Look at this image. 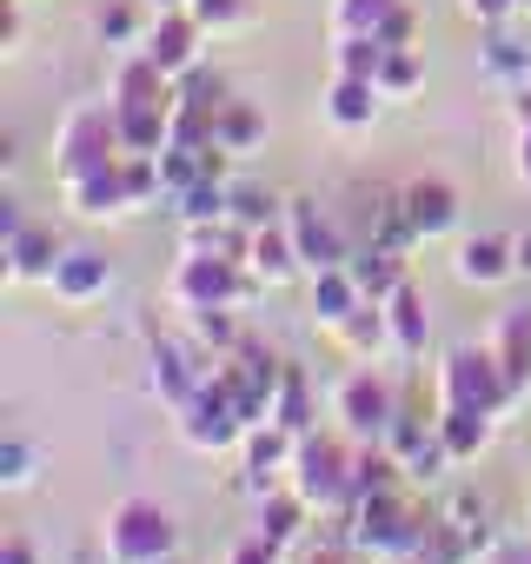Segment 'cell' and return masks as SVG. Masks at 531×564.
<instances>
[{"label":"cell","mask_w":531,"mask_h":564,"mask_svg":"<svg viewBox=\"0 0 531 564\" xmlns=\"http://www.w3.org/2000/svg\"><path fill=\"white\" fill-rule=\"evenodd\" d=\"M346 518H353V524H346V544L366 551L372 564H412L419 544L432 538V518H425L419 505H405L399 491H372V498H359Z\"/></svg>","instance_id":"6da1fadb"},{"label":"cell","mask_w":531,"mask_h":564,"mask_svg":"<svg viewBox=\"0 0 531 564\" xmlns=\"http://www.w3.org/2000/svg\"><path fill=\"white\" fill-rule=\"evenodd\" d=\"M252 293H266L246 259H219V252H180L173 279H166V300L180 313H213V306H246Z\"/></svg>","instance_id":"7a4b0ae2"},{"label":"cell","mask_w":531,"mask_h":564,"mask_svg":"<svg viewBox=\"0 0 531 564\" xmlns=\"http://www.w3.org/2000/svg\"><path fill=\"white\" fill-rule=\"evenodd\" d=\"M100 551L107 564H166L180 551V524L153 498H120L100 524Z\"/></svg>","instance_id":"3957f363"},{"label":"cell","mask_w":531,"mask_h":564,"mask_svg":"<svg viewBox=\"0 0 531 564\" xmlns=\"http://www.w3.org/2000/svg\"><path fill=\"white\" fill-rule=\"evenodd\" d=\"M113 160H127V140H120V113H113V100H107V107H80V113L61 127V140H54V180H61V186H74L80 173L113 166Z\"/></svg>","instance_id":"277c9868"},{"label":"cell","mask_w":531,"mask_h":564,"mask_svg":"<svg viewBox=\"0 0 531 564\" xmlns=\"http://www.w3.org/2000/svg\"><path fill=\"white\" fill-rule=\"evenodd\" d=\"M518 392H511V379H505V366H498V352L491 346H458V352H445V366H438V405H472V412H505Z\"/></svg>","instance_id":"5b68a950"},{"label":"cell","mask_w":531,"mask_h":564,"mask_svg":"<svg viewBox=\"0 0 531 564\" xmlns=\"http://www.w3.org/2000/svg\"><path fill=\"white\" fill-rule=\"evenodd\" d=\"M280 379H286V366L273 359V352H259L252 339L239 346V352H226V359H213V386L232 399V412L246 419V425H266L273 419V399H280Z\"/></svg>","instance_id":"8992f818"},{"label":"cell","mask_w":531,"mask_h":564,"mask_svg":"<svg viewBox=\"0 0 531 564\" xmlns=\"http://www.w3.org/2000/svg\"><path fill=\"white\" fill-rule=\"evenodd\" d=\"M293 491L313 511H353V452L339 438L306 432L300 452H293Z\"/></svg>","instance_id":"52a82bcc"},{"label":"cell","mask_w":531,"mask_h":564,"mask_svg":"<svg viewBox=\"0 0 531 564\" xmlns=\"http://www.w3.org/2000/svg\"><path fill=\"white\" fill-rule=\"evenodd\" d=\"M333 412L346 419V432L353 438H379L386 445V432H392V419H399V386L386 379V372H353V379H339V392H333Z\"/></svg>","instance_id":"ba28073f"},{"label":"cell","mask_w":531,"mask_h":564,"mask_svg":"<svg viewBox=\"0 0 531 564\" xmlns=\"http://www.w3.org/2000/svg\"><path fill=\"white\" fill-rule=\"evenodd\" d=\"M173 419H180V438H186L193 452H232V445L246 438V419L232 412V399H226L213 379H206V386L193 392V405H180Z\"/></svg>","instance_id":"9c48e42d"},{"label":"cell","mask_w":531,"mask_h":564,"mask_svg":"<svg viewBox=\"0 0 531 564\" xmlns=\"http://www.w3.org/2000/svg\"><path fill=\"white\" fill-rule=\"evenodd\" d=\"M199 41H206V28H199L186 8H166V14H153V28L140 34V54H147L166 80H180V74L199 67Z\"/></svg>","instance_id":"30bf717a"},{"label":"cell","mask_w":531,"mask_h":564,"mask_svg":"<svg viewBox=\"0 0 531 564\" xmlns=\"http://www.w3.org/2000/svg\"><path fill=\"white\" fill-rule=\"evenodd\" d=\"M206 379H213V372L199 366V352H193L186 339H160V346H153V372H147V392H153L166 412L193 405V392H199Z\"/></svg>","instance_id":"8fae6325"},{"label":"cell","mask_w":531,"mask_h":564,"mask_svg":"<svg viewBox=\"0 0 531 564\" xmlns=\"http://www.w3.org/2000/svg\"><path fill=\"white\" fill-rule=\"evenodd\" d=\"M41 286H47L61 306H94V300L113 286V265H107V252H94V246H67Z\"/></svg>","instance_id":"7c38bea8"},{"label":"cell","mask_w":531,"mask_h":564,"mask_svg":"<svg viewBox=\"0 0 531 564\" xmlns=\"http://www.w3.org/2000/svg\"><path fill=\"white\" fill-rule=\"evenodd\" d=\"M286 226H293V246H300L306 272H333V265H346V259H353L346 232H339L313 199H286Z\"/></svg>","instance_id":"4fadbf2b"},{"label":"cell","mask_w":531,"mask_h":564,"mask_svg":"<svg viewBox=\"0 0 531 564\" xmlns=\"http://www.w3.org/2000/svg\"><path fill=\"white\" fill-rule=\"evenodd\" d=\"M239 452H246V491H252V498H266L280 471H293L300 432H286V425H273V419H266V425H246Z\"/></svg>","instance_id":"5bb4252c"},{"label":"cell","mask_w":531,"mask_h":564,"mask_svg":"<svg viewBox=\"0 0 531 564\" xmlns=\"http://www.w3.org/2000/svg\"><path fill=\"white\" fill-rule=\"evenodd\" d=\"M67 193V206L80 213V219H107V213H133V180H127V160H113V166H94V173H80L74 186H61Z\"/></svg>","instance_id":"9a60e30c"},{"label":"cell","mask_w":531,"mask_h":564,"mask_svg":"<svg viewBox=\"0 0 531 564\" xmlns=\"http://www.w3.org/2000/svg\"><path fill=\"white\" fill-rule=\"evenodd\" d=\"M399 206H405L412 239H445L458 226V186H445V180H412L399 193Z\"/></svg>","instance_id":"2e32d148"},{"label":"cell","mask_w":531,"mask_h":564,"mask_svg":"<svg viewBox=\"0 0 531 564\" xmlns=\"http://www.w3.org/2000/svg\"><path fill=\"white\" fill-rule=\"evenodd\" d=\"M246 265H252V279H259L266 293L286 286V279H300L306 259H300V246H293V226H286V219H280V226H259L252 246H246Z\"/></svg>","instance_id":"e0dca14e"},{"label":"cell","mask_w":531,"mask_h":564,"mask_svg":"<svg viewBox=\"0 0 531 564\" xmlns=\"http://www.w3.org/2000/svg\"><path fill=\"white\" fill-rule=\"evenodd\" d=\"M452 272L465 279V286H505V279H511V272H524V265H518V246H511V239L485 232V239H465V246H458Z\"/></svg>","instance_id":"ac0fdd59"},{"label":"cell","mask_w":531,"mask_h":564,"mask_svg":"<svg viewBox=\"0 0 531 564\" xmlns=\"http://www.w3.org/2000/svg\"><path fill=\"white\" fill-rule=\"evenodd\" d=\"M379 80H359V74H333V94H326V120L339 127V133H359V127H372L379 120Z\"/></svg>","instance_id":"d6986e66"},{"label":"cell","mask_w":531,"mask_h":564,"mask_svg":"<svg viewBox=\"0 0 531 564\" xmlns=\"http://www.w3.org/2000/svg\"><path fill=\"white\" fill-rule=\"evenodd\" d=\"M491 352H498V366H505L511 392L524 399V386H531V306H511V313H498Z\"/></svg>","instance_id":"ffe728a7"},{"label":"cell","mask_w":531,"mask_h":564,"mask_svg":"<svg viewBox=\"0 0 531 564\" xmlns=\"http://www.w3.org/2000/svg\"><path fill=\"white\" fill-rule=\"evenodd\" d=\"M0 259H8V279H47L61 246L41 226H14V232H0Z\"/></svg>","instance_id":"44dd1931"},{"label":"cell","mask_w":531,"mask_h":564,"mask_svg":"<svg viewBox=\"0 0 531 564\" xmlns=\"http://www.w3.org/2000/svg\"><path fill=\"white\" fill-rule=\"evenodd\" d=\"M359 306H366V293H359V279H353L346 265L313 272V319H319V326H333V333H339Z\"/></svg>","instance_id":"7402d4cb"},{"label":"cell","mask_w":531,"mask_h":564,"mask_svg":"<svg viewBox=\"0 0 531 564\" xmlns=\"http://www.w3.org/2000/svg\"><path fill=\"white\" fill-rule=\"evenodd\" d=\"M386 326H392V359H419L425 352V293L412 286V279L386 300Z\"/></svg>","instance_id":"603a6c76"},{"label":"cell","mask_w":531,"mask_h":564,"mask_svg":"<svg viewBox=\"0 0 531 564\" xmlns=\"http://www.w3.org/2000/svg\"><path fill=\"white\" fill-rule=\"evenodd\" d=\"M346 272L359 279L366 300H392V293L405 286V259H399L392 246H359V252L346 259Z\"/></svg>","instance_id":"cb8c5ba5"},{"label":"cell","mask_w":531,"mask_h":564,"mask_svg":"<svg viewBox=\"0 0 531 564\" xmlns=\"http://www.w3.org/2000/svg\"><path fill=\"white\" fill-rule=\"evenodd\" d=\"M438 438H445V452L465 465V458H478L485 445H491V412H472V405H438Z\"/></svg>","instance_id":"d4e9b609"},{"label":"cell","mask_w":531,"mask_h":564,"mask_svg":"<svg viewBox=\"0 0 531 564\" xmlns=\"http://www.w3.org/2000/svg\"><path fill=\"white\" fill-rule=\"evenodd\" d=\"M306 511H313V505H306L293 485H286V491H266V498H259V538L286 551V544L306 531Z\"/></svg>","instance_id":"484cf974"},{"label":"cell","mask_w":531,"mask_h":564,"mask_svg":"<svg viewBox=\"0 0 531 564\" xmlns=\"http://www.w3.org/2000/svg\"><path fill=\"white\" fill-rule=\"evenodd\" d=\"M113 100H120V107H173V80H166L147 54H133V61L120 67V80H113Z\"/></svg>","instance_id":"4316f807"},{"label":"cell","mask_w":531,"mask_h":564,"mask_svg":"<svg viewBox=\"0 0 531 564\" xmlns=\"http://www.w3.org/2000/svg\"><path fill=\"white\" fill-rule=\"evenodd\" d=\"M113 113H120L127 153H160L166 133H173V107H120V100H113Z\"/></svg>","instance_id":"83f0119b"},{"label":"cell","mask_w":531,"mask_h":564,"mask_svg":"<svg viewBox=\"0 0 531 564\" xmlns=\"http://www.w3.org/2000/svg\"><path fill=\"white\" fill-rule=\"evenodd\" d=\"M259 140H266V113H259V107L226 100V107L213 113V147H226V153H252Z\"/></svg>","instance_id":"f1b7e54d"},{"label":"cell","mask_w":531,"mask_h":564,"mask_svg":"<svg viewBox=\"0 0 531 564\" xmlns=\"http://www.w3.org/2000/svg\"><path fill=\"white\" fill-rule=\"evenodd\" d=\"M226 206H232V186H219V180H199V186H186V193H173V199H166V213H173L180 226H206V219H232Z\"/></svg>","instance_id":"f546056e"},{"label":"cell","mask_w":531,"mask_h":564,"mask_svg":"<svg viewBox=\"0 0 531 564\" xmlns=\"http://www.w3.org/2000/svg\"><path fill=\"white\" fill-rule=\"evenodd\" d=\"M339 339H346L353 352H372V359H379V352H392V326H386V300H366V306H359V313H353V319L339 326Z\"/></svg>","instance_id":"4dcf8cb0"},{"label":"cell","mask_w":531,"mask_h":564,"mask_svg":"<svg viewBox=\"0 0 531 564\" xmlns=\"http://www.w3.org/2000/svg\"><path fill=\"white\" fill-rule=\"evenodd\" d=\"M405 8V0H333V34H379L392 14Z\"/></svg>","instance_id":"1f68e13d"},{"label":"cell","mask_w":531,"mask_h":564,"mask_svg":"<svg viewBox=\"0 0 531 564\" xmlns=\"http://www.w3.org/2000/svg\"><path fill=\"white\" fill-rule=\"evenodd\" d=\"M372 80H379V94H386V100H405V94L425 80L419 47H386V61H379V74H372Z\"/></svg>","instance_id":"d6a6232c"},{"label":"cell","mask_w":531,"mask_h":564,"mask_svg":"<svg viewBox=\"0 0 531 564\" xmlns=\"http://www.w3.org/2000/svg\"><path fill=\"white\" fill-rule=\"evenodd\" d=\"M273 425H286V432H313V392H306V379L286 366V379H280V399H273Z\"/></svg>","instance_id":"836d02e7"},{"label":"cell","mask_w":531,"mask_h":564,"mask_svg":"<svg viewBox=\"0 0 531 564\" xmlns=\"http://www.w3.org/2000/svg\"><path fill=\"white\" fill-rule=\"evenodd\" d=\"M246 232H259V226H280L286 219V199H273L266 186H232V206H226Z\"/></svg>","instance_id":"e575fe53"},{"label":"cell","mask_w":531,"mask_h":564,"mask_svg":"<svg viewBox=\"0 0 531 564\" xmlns=\"http://www.w3.org/2000/svg\"><path fill=\"white\" fill-rule=\"evenodd\" d=\"M379 61H386V41H379V34H346V41L333 47V67H339V74H359V80H372Z\"/></svg>","instance_id":"d590c367"},{"label":"cell","mask_w":531,"mask_h":564,"mask_svg":"<svg viewBox=\"0 0 531 564\" xmlns=\"http://www.w3.org/2000/svg\"><path fill=\"white\" fill-rule=\"evenodd\" d=\"M193 333H199V346H213L219 359L246 346V333L232 326V306H213V313H193Z\"/></svg>","instance_id":"8d00e7d4"},{"label":"cell","mask_w":531,"mask_h":564,"mask_svg":"<svg viewBox=\"0 0 531 564\" xmlns=\"http://www.w3.org/2000/svg\"><path fill=\"white\" fill-rule=\"evenodd\" d=\"M186 14H193L206 34H226V28H246V21H252V0H186Z\"/></svg>","instance_id":"74e56055"},{"label":"cell","mask_w":531,"mask_h":564,"mask_svg":"<svg viewBox=\"0 0 531 564\" xmlns=\"http://www.w3.org/2000/svg\"><path fill=\"white\" fill-rule=\"evenodd\" d=\"M478 61H485L491 80H518V74H524V47H518L511 34H498V28H491V41L478 47Z\"/></svg>","instance_id":"f35d334b"},{"label":"cell","mask_w":531,"mask_h":564,"mask_svg":"<svg viewBox=\"0 0 531 564\" xmlns=\"http://www.w3.org/2000/svg\"><path fill=\"white\" fill-rule=\"evenodd\" d=\"M0 485H8V491H28V485H34V445H28V438H8V445H0Z\"/></svg>","instance_id":"ab89813d"},{"label":"cell","mask_w":531,"mask_h":564,"mask_svg":"<svg viewBox=\"0 0 531 564\" xmlns=\"http://www.w3.org/2000/svg\"><path fill=\"white\" fill-rule=\"evenodd\" d=\"M458 8H465V21H478V28L491 34V28H505V21L524 8V0H458Z\"/></svg>","instance_id":"60d3db41"},{"label":"cell","mask_w":531,"mask_h":564,"mask_svg":"<svg viewBox=\"0 0 531 564\" xmlns=\"http://www.w3.org/2000/svg\"><path fill=\"white\" fill-rule=\"evenodd\" d=\"M511 113H518V180L531 186V94H518Z\"/></svg>","instance_id":"b9f144b4"},{"label":"cell","mask_w":531,"mask_h":564,"mask_svg":"<svg viewBox=\"0 0 531 564\" xmlns=\"http://www.w3.org/2000/svg\"><path fill=\"white\" fill-rule=\"evenodd\" d=\"M226 564H280V544H266V538L252 531V538H239V544H232V557H226Z\"/></svg>","instance_id":"7bdbcfd3"},{"label":"cell","mask_w":531,"mask_h":564,"mask_svg":"<svg viewBox=\"0 0 531 564\" xmlns=\"http://www.w3.org/2000/svg\"><path fill=\"white\" fill-rule=\"evenodd\" d=\"M100 41L127 47V41H133V8H107V14H100Z\"/></svg>","instance_id":"ee69618b"},{"label":"cell","mask_w":531,"mask_h":564,"mask_svg":"<svg viewBox=\"0 0 531 564\" xmlns=\"http://www.w3.org/2000/svg\"><path fill=\"white\" fill-rule=\"evenodd\" d=\"M0 564H41V551H34V538H21V531H8V538H0Z\"/></svg>","instance_id":"f6af8a7d"},{"label":"cell","mask_w":531,"mask_h":564,"mask_svg":"<svg viewBox=\"0 0 531 564\" xmlns=\"http://www.w3.org/2000/svg\"><path fill=\"white\" fill-rule=\"evenodd\" d=\"M379 41H386V47H405V41H412V8H399V14L379 28Z\"/></svg>","instance_id":"bcb514c9"},{"label":"cell","mask_w":531,"mask_h":564,"mask_svg":"<svg viewBox=\"0 0 531 564\" xmlns=\"http://www.w3.org/2000/svg\"><path fill=\"white\" fill-rule=\"evenodd\" d=\"M346 551H353V544H326V551H306L300 564H346Z\"/></svg>","instance_id":"7dc6e473"},{"label":"cell","mask_w":531,"mask_h":564,"mask_svg":"<svg viewBox=\"0 0 531 564\" xmlns=\"http://www.w3.org/2000/svg\"><path fill=\"white\" fill-rule=\"evenodd\" d=\"M491 564H531V551H498Z\"/></svg>","instance_id":"c3c4849f"},{"label":"cell","mask_w":531,"mask_h":564,"mask_svg":"<svg viewBox=\"0 0 531 564\" xmlns=\"http://www.w3.org/2000/svg\"><path fill=\"white\" fill-rule=\"evenodd\" d=\"M166 8H186V0H153V14H166Z\"/></svg>","instance_id":"681fc988"},{"label":"cell","mask_w":531,"mask_h":564,"mask_svg":"<svg viewBox=\"0 0 531 564\" xmlns=\"http://www.w3.org/2000/svg\"><path fill=\"white\" fill-rule=\"evenodd\" d=\"M166 564H180V557H166Z\"/></svg>","instance_id":"f907efd6"},{"label":"cell","mask_w":531,"mask_h":564,"mask_svg":"<svg viewBox=\"0 0 531 564\" xmlns=\"http://www.w3.org/2000/svg\"><path fill=\"white\" fill-rule=\"evenodd\" d=\"M524 8H531V0H524Z\"/></svg>","instance_id":"816d5d0a"}]
</instances>
